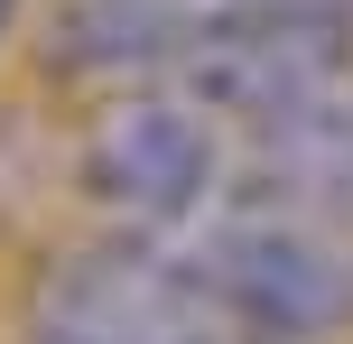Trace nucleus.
Listing matches in <instances>:
<instances>
[{"mask_svg": "<svg viewBox=\"0 0 353 344\" xmlns=\"http://www.w3.org/2000/svg\"><path fill=\"white\" fill-rule=\"evenodd\" d=\"M353 37V0H56L47 65L65 84L159 93L214 56L270 47V37Z\"/></svg>", "mask_w": 353, "mask_h": 344, "instance_id": "nucleus-1", "label": "nucleus"}, {"mask_svg": "<svg viewBox=\"0 0 353 344\" xmlns=\"http://www.w3.org/2000/svg\"><path fill=\"white\" fill-rule=\"evenodd\" d=\"M74 196L130 242H176L232 196V130L176 93H103L74 130Z\"/></svg>", "mask_w": 353, "mask_h": 344, "instance_id": "nucleus-2", "label": "nucleus"}, {"mask_svg": "<svg viewBox=\"0 0 353 344\" xmlns=\"http://www.w3.org/2000/svg\"><path fill=\"white\" fill-rule=\"evenodd\" d=\"M168 252L232 326L261 335V344H344L353 335V233L223 205L195 233H176Z\"/></svg>", "mask_w": 353, "mask_h": 344, "instance_id": "nucleus-3", "label": "nucleus"}, {"mask_svg": "<svg viewBox=\"0 0 353 344\" xmlns=\"http://www.w3.org/2000/svg\"><path fill=\"white\" fill-rule=\"evenodd\" d=\"M251 214H298L325 233H353V84H325L270 121L232 130V196Z\"/></svg>", "mask_w": 353, "mask_h": 344, "instance_id": "nucleus-4", "label": "nucleus"}, {"mask_svg": "<svg viewBox=\"0 0 353 344\" xmlns=\"http://www.w3.org/2000/svg\"><path fill=\"white\" fill-rule=\"evenodd\" d=\"M19 19H28V0H0V47L19 37Z\"/></svg>", "mask_w": 353, "mask_h": 344, "instance_id": "nucleus-5", "label": "nucleus"}]
</instances>
